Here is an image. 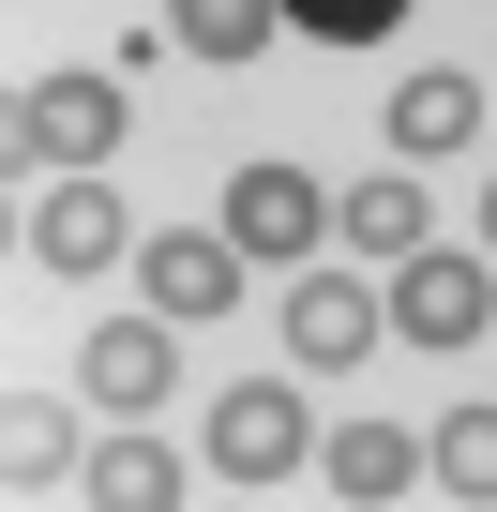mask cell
I'll return each instance as SVG.
<instances>
[{
    "label": "cell",
    "instance_id": "6da1fadb",
    "mask_svg": "<svg viewBox=\"0 0 497 512\" xmlns=\"http://www.w3.org/2000/svg\"><path fill=\"white\" fill-rule=\"evenodd\" d=\"M121 136H136V106H121V76H91V61H61V76L16 91V166H46V181H91Z\"/></svg>",
    "mask_w": 497,
    "mask_h": 512
},
{
    "label": "cell",
    "instance_id": "7a4b0ae2",
    "mask_svg": "<svg viewBox=\"0 0 497 512\" xmlns=\"http://www.w3.org/2000/svg\"><path fill=\"white\" fill-rule=\"evenodd\" d=\"M392 332H407V347H482V332H497V272L452 256V241L392 256Z\"/></svg>",
    "mask_w": 497,
    "mask_h": 512
},
{
    "label": "cell",
    "instance_id": "3957f363",
    "mask_svg": "<svg viewBox=\"0 0 497 512\" xmlns=\"http://www.w3.org/2000/svg\"><path fill=\"white\" fill-rule=\"evenodd\" d=\"M226 241L257 256V272H272V256H287V272H302V256L332 241V181H302V166H272V151H257V166L226 181Z\"/></svg>",
    "mask_w": 497,
    "mask_h": 512
},
{
    "label": "cell",
    "instance_id": "277c9868",
    "mask_svg": "<svg viewBox=\"0 0 497 512\" xmlns=\"http://www.w3.org/2000/svg\"><path fill=\"white\" fill-rule=\"evenodd\" d=\"M287 467H317L302 392H287V377H241V392L211 407V482H287Z\"/></svg>",
    "mask_w": 497,
    "mask_h": 512
},
{
    "label": "cell",
    "instance_id": "5b68a950",
    "mask_svg": "<svg viewBox=\"0 0 497 512\" xmlns=\"http://www.w3.org/2000/svg\"><path fill=\"white\" fill-rule=\"evenodd\" d=\"M377 332H392V287H362V272H317V256L287 272V362H362Z\"/></svg>",
    "mask_w": 497,
    "mask_h": 512
},
{
    "label": "cell",
    "instance_id": "8992f818",
    "mask_svg": "<svg viewBox=\"0 0 497 512\" xmlns=\"http://www.w3.org/2000/svg\"><path fill=\"white\" fill-rule=\"evenodd\" d=\"M136 256H151V317H181V332H196V317H226V302H241V272H257L226 226H151Z\"/></svg>",
    "mask_w": 497,
    "mask_h": 512
},
{
    "label": "cell",
    "instance_id": "52a82bcc",
    "mask_svg": "<svg viewBox=\"0 0 497 512\" xmlns=\"http://www.w3.org/2000/svg\"><path fill=\"white\" fill-rule=\"evenodd\" d=\"M31 256H46V272H121V256H136V211L106 196V166L31 196Z\"/></svg>",
    "mask_w": 497,
    "mask_h": 512
},
{
    "label": "cell",
    "instance_id": "ba28073f",
    "mask_svg": "<svg viewBox=\"0 0 497 512\" xmlns=\"http://www.w3.org/2000/svg\"><path fill=\"white\" fill-rule=\"evenodd\" d=\"M181 317H106L91 347H76V377H91V407L106 422H136V407H166V377H181V347H166Z\"/></svg>",
    "mask_w": 497,
    "mask_h": 512
},
{
    "label": "cell",
    "instance_id": "9c48e42d",
    "mask_svg": "<svg viewBox=\"0 0 497 512\" xmlns=\"http://www.w3.org/2000/svg\"><path fill=\"white\" fill-rule=\"evenodd\" d=\"M317 467H332V497L392 512V497H422V482H437V437H407V422H332V437H317Z\"/></svg>",
    "mask_w": 497,
    "mask_h": 512
},
{
    "label": "cell",
    "instance_id": "30bf717a",
    "mask_svg": "<svg viewBox=\"0 0 497 512\" xmlns=\"http://www.w3.org/2000/svg\"><path fill=\"white\" fill-rule=\"evenodd\" d=\"M467 136H482V76H452V61H422V76L392 91V151H407V166H452Z\"/></svg>",
    "mask_w": 497,
    "mask_h": 512
},
{
    "label": "cell",
    "instance_id": "8fae6325",
    "mask_svg": "<svg viewBox=\"0 0 497 512\" xmlns=\"http://www.w3.org/2000/svg\"><path fill=\"white\" fill-rule=\"evenodd\" d=\"M0 467H16V497H76V467H91V437H76V407H46V392H16V422H0Z\"/></svg>",
    "mask_w": 497,
    "mask_h": 512
},
{
    "label": "cell",
    "instance_id": "7c38bea8",
    "mask_svg": "<svg viewBox=\"0 0 497 512\" xmlns=\"http://www.w3.org/2000/svg\"><path fill=\"white\" fill-rule=\"evenodd\" d=\"M332 241H347V256H377V272H392V256H422V181H407V166L347 181V196H332Z\"/></svg>",
    "mask_w": 497,
    "mask_h": 512
},
{
    "label": "cell",
    "instance_id": "4fadbf2b",
    "mask_svg": "<svg viewBox=\"0 0 497 512\" xmlns=\"http://www.w3.org/2000/svg\"><path fill=\"white\" fill-rule=\"evenodd\" d=\"M76 497H106V512H166V497H196V482H181V452H166V437H136V422H121V437L76 467Z\"/></svg>",
    "mask_w": 497,
    "mask_h": 512
},
{
    "label": "cell",
    "instance_id": "5bb4252c",
    "mask_svg": "<svg viewBox=\"0 0 497 512\" xmlns=\"http://www.w3.org/2000/svg\"><path fill=\"white\" fill-rule=\"evenodd\" d=\"M166 31H181V61H257L272 0H166Z\"/></svg>",
    "mask_w": 497,
    "mask_h": 512
},
{
    "label": "cell",
    "instance_id": "9a60e30c",
    "mask_svg": "<svg viewBox=\"0 0 497 512\" xmlns=\"http://www.w3.org/2000/svg\"><path fill=\"white\" fill-rule=\"evenodd\" d=\"M437 497H497V407H452L437 422Z\"/></svg>",
    "mask_w": 497,
    "mask_h": 512
},
{
    "label": "cell",
    "instance_id": "2e32d148",
    "mask_svg": "<svg viewBox=\"0 0 497 512\" xmlns=\"http://www.w3.org/2000/svg\"><path fill=\"white\" fill-rule=\"evenodd\" d=\"M287 16H302V31H317V46H377V31H392V16H407V0H287Z\"/></svg>",
    "mask_w": 497,
    "mask_h": 512
},
{
    "label": "cell",
    "instance_id": "e0dca14e",
    "mask_svg": "<svg viewBox=\"0 0 497 512\" xmlns=\"http://www.w3.org/2000/svg\"><path fill=\"white\" fill-rule=\"evenodd\" d=\"M482 241H497V181H482Z\"/></svg>",
    "mask_w": 497,
    "mask_h": 512
}]
</instances>
